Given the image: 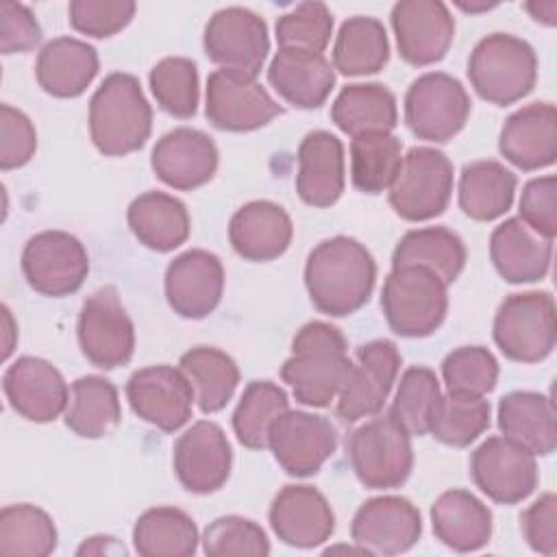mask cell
I'll return each instance as SVG.
<instances>
[{"instance_id": "cell-52", "label": "cell", "mask_w": 557, "mask_h": 557, "mask_svg": "<svg viewBox=\"0 0 557 557\" xmlns=\"http://www.w3.org/2000/svg\"><path fill=\"white\" fill-rule=\"evenodd\" d=\"M37 150V133L26 113L11 104L0 107V168L26 165Z\"/></svg>"}, {"instance_id": "cell-33", "label": "cell", "mask_w": 557, "mask_h": 557, "mask_svg": "<svg viewBox=\"0 0 557 557\" xmlns=\"http://www.w3.org/2000/svg\"><path fill=\"white\" fill-rule=\"evenodd\" d=\"M133 235L150 250L170 252L187 242L191 220L187 207L165 191H144L126 209Z\"/></svg>"}, {"instance_id": "cell-42", "label": "cell", "mask_w": 557, "mask_h": 557, "mask_svg": "<svg viewBox=\"0 0 557 557\" xmlns=\"http://www.w3.org/2000/svg\"><path fill=\"white\" fill-rule=\"evenodd\" d=\"M403 161V144L392 133H363L350 139V181L363 194L389 189Z\"/></svg>"}, {"instance_id": "cell-6", "label": "cell", "mask_w": 557, "mask_h": 557, "mask_svg": "<svg viewBox=\"0 0 557 557\" xmlns=\"http://www.w3.org/2000/svg\"><path fill=\"white\" fill-rule=\"evenodd\" d=\"M355 476L370 490L400 487L413 468L411 435L389 416L376 413L357 426L346 444Z\"/></svg>"}, {"instance_id": "cell-7", "label": "cell", "mask_w": 557, "mask_h": 557, "mask_svg": "<svg viewBox=\"0 0 557 557\" xmlns=\"http://www.w3.org/2000/svg\"><path fill=\"white\" fill-rule=\"evenodd\" d=\"M492 337L498 350L518 363L544 361L557 342L555 300L548 292L509 294L494 315Z\"/></svg>"}, {"instance_id": "cell-46", "label": "cell", "mask_w": 557, "mask_h": 557, "mask_svg": "<svg viewBox=\"0 0 557 557\" xmlns=\"http://www.w3.org/2000/svg\"><path fill=\"white\" fill-rule=\"evenodd\" d=\"M157 104L172 117L187 120L196 113L200 100L198 65L187 57L161 59L148 76Z\"/></svg>"}, {"instance_id": "cell-3", "label": "cell", "mask_w": 557, "mask_h": 557, "mask_svg": "<svg viewBox=\"0 0 557 557\" xmlns=\"http://www.w3.org/2000/svg\"><path fill=\"white\" fill-rule=\"evenodd\" d=\"M152 131V109L139 81L126 72H111L89 100V135L104 157L139 150Z\"/></svg>"}, {"instance_id": "cell-57", "label": "cell", "mask_w": 557, "mask_h": 557, "mask_svg": "<svg viewBox=\"0 0 557 557\" xmlns=\"http://www.w3.org/2000/svg\"><path fill=\"white\" fill-rule=\"evenodd\" d=\"M2 318H4V350H2V357L9 359L11 350H13V335H15V329H13V318H11V311L7 305H2Z\"/></svg>"}, {"instance_id": "cell-21", "label": "cell", "mask_w": 557, "mask_h": 557, "mask_svg": "<svg viewBox=\"0 0 557 557\" xmlns=\"http://www.w3.org/2000/svg\"><path fill=\"white\" fill-rule=\"evenodd\" d=\"M163 289L174 313L187 320H202L222 300L224 265L209 250H185L168 263Z\"/></svg>"}, {"instance_id": "cell-19", "label": "cell", "mask_w": 557, "mask_h": 557, "mask_svg": "<svg viewBox=\"0 0 557 557\" xmlns=\"http://www.w3.org/2000/svg\"><path fill=\"white\" fill-rule=\"evenodd\" d=\"M422 518L403 496H374L352 516L350 537L366 555H400L418 544Z\"/></svg>"}, {"instance_id": "cell-15", "label": "cell", "mask_w": 557, "mask_h": 557, "mask_svg": "<svg viewBox=\"0 0 557 557\" xmlns=\"http://www.w3.org/2000/svg\"><path fill=\"white\" fill-rule=\"evenodd\" d=\"M470 476L490 500L516 505L535 492L540 470L533 453L503 435H492L472 450Z\"/></svg>"}, {"instance_id": "cell-34", "label": "cell", "mask_w": 557, "mask_h": 557, "mask_svg": "<svg viewBox=\"0 0 557 557\" xmlns=\"http://www.w3.org/2000/svg\"><path fill=\"white\" fill-rule=\"evenodd\" d=\"M518 178L494 159L466 163L459 174V209L476 222H492L511 209Z\"/></svg>"}, {"instance_id": "cell-22", "label": "cell", "mask_w": 557, "mask_h": 557, "mask_svg": "<svg viewBox=\"0 0 557 557\" xmlns=\"http://www.w3.org/2000/svg\"><path fill=\"white\" fill-rule=\"evenodd\" d=\"M11 409L28 422H52L65 413L70 389L63 374L41 357H17L2 376Z\"/></svg>"}, {"instance_id": "cell-51", "label": "cell", "mask_w": 557, "mask_h": 557, "mask_svg": "<svg viewBox=\"0 0 557 557\" xmlns=\"http://www.w3.org/2000/svg\"><path fill=\"white\" fill-rule=\"evenodd\" d=\"M520 220L535 233L555 239L557 235V178L555 174L531 178L520 194Z\"/></svg>"}, {"instance_id": "cell-10", "label": "cell", "mask_w": 557, "mask_h": 557, "mask_svg": "<svg viewBox=\"0 0 557 557\" xmlns=\"http://www.w3.org/2000/svg\"><path fill=\"white\" fill-rule=\"evenodd\" d=\"M400 363L403 357L392 339H372L361 344L335 396V416L344 422H357L381 413L396 383Z\"/></svg>"}, {"instance_id": "cell-25", "label": "cell", "mask_w": 557, "mask_h": 557, "mask_svg": "<svg viewBox=\"0 0 557 557\" xmlns=\"http://www.w3.org/2000/svg\"><path fill=\"white\" fill-rule=\"evenodd\" d=\"M498 152L518 170L535 172L557 159V109L531 102L513 111L498 135Z\"/></svg>"}, {"instance_id": "cell-32", "label": "cell", "mask_w": 557, "mask_h": 557, "mask_svg": "<svg viewBox=\"0 0 557 557\" xmlns=\"http://www.w3.org/2000/svg\"><path fill=\"white\" fill-rule=\"evenodd\" d=\"M435 537L457 550H481L492 537V511L468 490H446L431 507Z\"/></svg>"}, {"instance_id": "cell-36", "label": "cell", "mask_w": 557, "mask_h": 557, "mask_svg": "<svg viewBox=\"0 0 557 557\" xmlns=\"http://www.w3.org/2000/svg\"><path fill=\"white\" fill-rule=\"evenodd\" d=\"M463 239L446 226H424L407 231L392 255V268L422 265L435 272L446 285L455 283L466 265Z\"/></svg>"}, {"instance_id": "cell-53", "label": "cell", "mask_w": 557, "mask_h": 557, "mask_svg": "<svg viewBox=\"0 0 557 557\" xmlns=\"http://www.w3.org/2000/svg\"><path fill=\"white\" fill-rule=\"evenodd\" d=\"M41 41V26L35 13L13 0L0 2V50L2 54L28 52Z\"/></svg>"}, {"instance_id": "cell-39", "label": "cell", "mask_w": 557, "mask_h": 557, "mask_svg": "<svg viewBox=\"0 0 557 557\" xmlns=\"http://www.w3.org/2000/svg\"><path fill=\"white\" fill-rule=\"evenodd\" d=\"M181 372L187 376L202 413L226 407L239 383V368L231 355L215 346H196L181 355Z\"/></svg>"}, {"instance_id": "cell-43", "label": "cell", "mask_w": 557, "mask_h": 557, "mask_svg": "<svg viewBox=\"0 0 557 557\" xmlns=\"http://www.w3.org/2000/svg\"><path fill=\"white\" fill-rule=\"evenodd\" d=\"M57 527L52 518L28 503L7 505L0 511V555L46 557L57 548Z\"/></svg>"}, {"instance_id": "cell-30", "label": "cell", "mask_w": 557, "mask_h": 557, "mask_svg": "<svg viewBox=\"0 0 557 557\" xmlns=\"http://www.w3.org/2000/svg\"><path fill=\"white\" fill-rule=\"evenodd\" d=\"M496 422L503 437L533 455L546 457L557 448V413L553 398L540 392H509L498 400Z\"/></svg>"}, {"instance_id": "cell-11", "label": "cell", "mask_w": 557, "mask_h": 557, "mask_svg": "<svg viewBox=\"0 0 557 557\" xmlns=\"http://www.w3.org/2000/svg\"><path fill=\"white\" fill-rule=\"evenodd\" d=\"M76 335L83 357L96 368L113 370L131 361L135 326L115 287H100L83 302Z\"/></svg>"}, {"instance_id": "cell-55", "label": "cell", "mask_w": 557, "mask_h": 557, "mask_svg": "<svg viewBox=\"0 0 557 557\" xmlns=\"http://www.w3.org/2000/svg\"><path fill=\"white\" fill-rule=\"evenodd\" d=\"M109 553H126L122 544H117L115 537L111 535H91L87 537L78 548H76V555H109Z\"/></svg>"}, {"instance_id": "cell-58", "label": "cell", "mask_w": 557, "mask_h": 557, "mask_svg": "<svg viewBox=\"0 0 557 557\" xmlns=\"http://www.w3.org/2000/svg\"><path fill=\"white\" fill-rule=\"evenodd\" d=\"M455 4H457V7L461 9V11H466V13H479V11H490V9H494V7H496V4H490V2H481V4H472V2H470V4H466L463 0H457Z\"/></svg>"}, {"instance_id": "cell-26", "label": "cell", "mask_w": 557, "mask_h": 557, "mask_svg": "<svg viewBox=\"0 0 557 557\" xmlns=\"http://www.w3.org/2000/svg\"><path fill=\"white\" fill-rule=\"evenodd\" d=\"M268 81L285 102L318 109L333 91L335 67L320 52L278 48L268 65Z\"/></svg>"}, {"instance_id": "cell-28", "label": "cell", "mask_w": 557, "mask_h": 557, "mask_svg": "<svg viewBox=\"0 0 557 557\" xmlns=\"http://www.w3.org/2000/svg\"><path fill=\"white\" fill-rule=\"evenodd\" d=\"M346 185L344 146L329 131H311L298 146L296 191L302 202L324 209L339 200Z\"/></svg>"}, {"instance_id": "cell-54", "label": "cell", "mask_w": 557, "mask_h": 557, "mask_svg": "<svg viewBox=\"0 0 557 557\" xmlns=\"http://www.w3.org/2000/svg\"><path fill=\"white\" fill-rule=\"evenodd\" d=\"M520 529L531 550L553 557L557 553V496L542 494L520 516Z\"/></svg>"}, {"instance_id": "cell-2", "label": "cell", "mask_w": 557, "mask_h": 557, "mask_svg": "<svg viewBox=\"0 0 557 557\" xmlns=\"http://www.w3.org/2000/svg\"><path fill=\"white\" fill-rule=\"evenodd\" d=\"M350 363L344 333L331 322L311 320L296 331L281 379L298 403L322 409L335 400Z\"/></svg>"}, {"instance_id": "cell-20", "label": "cell", "mask_w": 557, "mask_h": 557, "mask_svg": "<svg viewBox=\"0 0 557 557\" xmlns=\"http://www.w3.org/2000/svg\"><path fill=\"white\" fill-rule=\"evenodd\" d=\"M398 54L409 65H431L446 57L455 39V20L440 0H400L392 7Z\"/></svg>"}, {"instance_id": "cell-37", "label": "cell", "mask_w": 557, "mask_h": 557, "mask_svg": "<svg viewBox=\"0 0 557 557\" xmlns=\"http://www.w3.org/2000/svg\"><path fill=\"white\" fill-rule=\"evenodd\" d=\"M65 426L85 440L109 435L122 420V407L115 385L98 374L81 376L70 387V400L63 413Z\"/></svg>"}, {"instance_id": "cell-38", "label": "cell", "mask_w": 557, "mask_h": 557, "mask_svg": "<svg viewBox=\"0 0 557 557\" xmlns=\"http://www.w3.org/2000/svg\"><path fill=\"white\" fill-rule=\"evenodd\" d=\"M198 542L194 518L170 505L146 509L133 527V546L141 557H191Z\"/></svg>"}, {"instance_id": "cell-8", "label": "cell", "mask_w": 557, "mask_h": 557, "mask_svg": "<svg viewBox=\"0 0 557 557\" xmlns=\"http://www.w3.org/2000/svg\"><path fill=\"white\" fill-rule=\"evenodd\" d=\"M453 163L431 146L411 148L387 189L396 215L407 222H424L442 215L453 196Z\"/></svg>"}, {"instance_id": "cell-14", "label": "cell", "mask_w": 557, "mask_h": 557, "mask_svg": "<svg viewBox=\"0 0 557 557\" xmlns=\"http://www.w3.org/2000/svg\"><path fill=\"white\" fill-rule=\"evenodd\" d=\"M202 48L209 61L222 70H235L257 78L270 52L268 26L250 9L224 7L209 17Z\"/></svg>"}, {"instance_id": "cell-13", "label": "cell", "mask_w": 557, "mask_h": 557, "mask_svg": "<svg viewBox=\"0 0 557 557\" xmlns=\"http://www.w3.org/2000/svg\"><path fill=\"white\" fill-rule=\"evenodd\" d=\"M281 113L283 107L255 76L235 70H215L209 74L205 115L215 128L248 133L270 124Z\"/></svg>"}, {"instance_id": "cell-24", "label": "cell", "mask_w": 557, "mask_h": 557, "mask_svg": "<svg viewBox=\"0 0 557 557\" xmlns=\"http://www.w3.org/2000/svg\"><path fill=\"white\" fill-rule=\"evenodd\" d=\"M274 535L294 548H315L335 531V513L326 496L311 485H285L268 511Z\"/></svg>"}, {"instance_id": "cell-45", "label": "cell", "mask_w": 557, "mask_h": 557, "mask_svg": "<svg viewBox=\"0 0 557 557\" xmlns=\"http://www.w3.org/2000/svg\"><path fill=\"white\" fill-rule=\"evenodd\" d=\"M440 381L426 366H411L403 372L389 405V416L409 433L426 435L433 409L440 400Z\"/></svg>"}, {"instance_id": "cell-41", "label": "cell", "mask_w": 557, "mask_h": 557, "mask_svg": "<svg viewBox=\"0 0 557 557\" xmlns=\"http://www.w3.org/2000/svg\"><path fill=\"white\" fill-rule=\"evenodd\" d=\"M289 409L287 394L272 381H250L233 411V431L242 446L250 450L268 448L272 424Z\"/></svg>"}, {"instance_id": "cell-44", "label": "cell", "mask_w": 557, "mask_h": 557, "mask_svg": "<svg viewBox=\"0 0 557 557\" xmlns=\"http://www.w3.org/2000/svg\"><path fill=\"white\" fill-rule=\"evenodd\" d=\"M490 413L485 396L448 392L440 396L433 409L429 433L446 446L466 448L490 426Z\"/></svg>"}, {"instance_id": "cell-16", "label": "cell", "mask_w": 557, "mask_h": 557, "mask_svg": "<svg viewBox=\"0 0 557 557\" xmlns=\"http://www.w3.org/2000/svg\"><path fill=\"white\" fill-rule=\"evenodd\" d=\"M268 448L278 466L296 479H307L333 457L337 431L329 418L311 411L287 409L270 429Z\"/></svg>"}, {"instance_id": "cell-4", "label": "cell", "mask_w": 557, "mask_h": 557, "mask_svg": "<svg viewBox=\"0 0 557 557\" xmlns=\"http://www.w3.org/2000/svg\"><path fill=\"white\" fill-rule=\"evenodd\" d=\"M472 89L496 107H507L531 94L537 81V57L529 41L492 33L476 41L468 59Z\"/></svg>"}, {"instance_id": "cell-47", "label": "cell", "mask_w": 557, "mask_h": 557, "mask_svg": "<svg viewBox=\"0 0 557 557\" xmlns=\"http://www.w3.org/2000/svg\"><path fill=\"white\" fill-rule=\"evenodd\" d=\"M202 550L209 557H265L270 555V540L265 531L242 516H220L202 531Z\"/></svg>"}, {"instance_id": "cell-18", "label": "cell", "mask_w": 557, "mask_h": 557, "mask_svg": "<svg viewBox=\"0 0 557 557\" xmlns=\"http://www.w3.org/2000/svg\"><path fill=\"white\" fill-rule=\"evenodd\" d=\"M233 450L220 424L194 422L172 450V468L178 483L191 494H213L231 476Z\"/></svg>"}, {"instance_id": "cell-49", "label": "cell", "mask_w": 557, "mask_h": 557, "mask_svg": "<svg viewBox=\"0 0 557 557\" xmlns=\"http://www.w3.org/2000/svg\"><path fill=\"white\" fill-rule=\"evenodd\" d=\"M442 379L448 392L485 396L496 387L498 361L485 346H459L444 357Z\"/></svg>"}, {"instance_id": "cell-1", "label": "cell", "mask_w": 557, "mask_h": 557, "mask_svg": "<svg viewBox=\"0 0 557 557\" xmlns=\"http://www.w3.org/2000/svg\"><path fill=\"white\" fill-rule=\"evenodd\" d=\"M376 263L370 250L346 235L320 242L305 263V287L313 307L331 318L359 311L372 296Z\"/></svg>"}, {"instance_id": "cell-29", "label": "cell", "mask_w": 557, "mask_h": 557, "mask_svg": "<svg viewBox=\"0 0 557 557\" xmlns=\"http://www.w3.org/2000/svg\"><path fill=\"white\" fill-rule=\"evenodd\" d=\"M292 237V218L272 200L246 202L228 222V242L248 261L278 259L289 248Z\"/></svg>"}, {"instance_id": "cell-17", "label": "cell", "mask_w": 557, "mask_h": 557, "mask_svg": "<svg viewBox=\"0 0 557 557\" xmlns=\"http://www.w3.org/2000/svg\"><path fill=\"white\" fill-rule=\"evenodd\" d=\"M126 400L137 418L163 433L183 429L196 403L187 376L168 363L135 370L126 381Z\"/></svg>"}, {"instance_id": "cell-9", "label": "cell", "mask_w": 557, "mask_h": 557, "mask_svg": "<svg viewBox=\"0 0 557 557\" xmlns=\"http://www.w3.org/2000/svg\"><path fill=\"white\" fill-rule=\"evenodd\" d=\"M470 96L461 81L446 72L418 76L405 94V124L424 141H450L470 117Z\"/></svg>"}, {"instance_id": "cell-23", "label": "cell", "mask_w": 557, "mask_h": 557, "mask_svg": "<svg viewBox=\"0 0 557 557\" xmlns=\"http://www.w3.org/2000/svg\"><path fill=\"white\" fill-rule=\"evenodd\" d=\"M215 141L189 126H178L161 135L150 152V168L154 176L172 189L191 191L207 185L218 170Z\"/></svg>"}, {"instance_id": "cell-27", "label": "cell", "mask_w": 557, "mask_h": 557, "mask_svg": "<svg viewBox=\"0 0 557 557\" xmlns=\"http://www.w3.org/2000/svg\"><path fill=\"white\" fill-rule=\"evenodd\" d=\"M490 259L503 281L535 283L548 274L553 239L535 233L520 218H507L490 235Z\"/></svg>"}, {"instance_id": "cell-35", "label": "cell", "mask_w": 557, "mask_h": 557, "mask_svg": "<svg viewBox=\"0 0 557 557\" xmlns=\"http://www.w3.org/2000/svg\"><path fill=\"white\" fill-rule=\"evenodd\" d=\"M331 120L350 137L363 133H392L398 124L396 96L381 83L346 85L333 100Z\"/></svg>"}, {"instance_id": "cell-48", "label": "cell", "mask_w": 557, "mask_h": 557, "mask_svg": "<svg viewBox=\"0 0 557 557\" xmlns=\"http://www.w3.org/2000/svg\"><path fill=\"white\" fill-rule=\"evenodd\" d=\"M278 48L324 52L333 35V13L324 2H300L276 20Z\"/></svg>"}, {"instance_id": "cell-50", "label": "cell", "mask_w": 557, "mask_h": 557, "mask_svg": "<svg viewBox=\"0 0 557 557\" xmlns=\"http://www.w3.org/2000/svg\"><path fill=\"white\" fill-rule=\"evenodd\" d=\"M137 4L131 0H72L67 4L70 24L87 37H111L135 17Z\"/></svg>"}, {"instance_id": "cell-40", "label": "cell", "mask_w": 557, "mask_h": 557, "mask_svg": "<svg viewBox=\"0 0 557 557\" xmlns=\"http://www.w3.org/2000/svg\"><path fill=\"white\" fill-rule=\"evenodd\" d=\"M389 61L385 26L370 15L348 17L333 44V67L344 76H366L381 72Z\"/></svg>"}, {"instance_id": "cell-12", "label": "cell", "mask_w": 557, "mask_h": 557, "mask_svg": "<svg viewBox=\"0 0 557 557\" xmlns=\"http://www.w3.org/2000/svg\"><path fill=\"white\" fill-rule=\"evenodd\" d=\"M22 274L37 294L63 298L85 283L89 255L78 237L65 231H41L24 244Z\"/></svg>"}, {"instance_id": "cell-5", "label": "cell", "mask_w": 557, "mask_h": 557, "mask_svg": "<svg viewBox=\"0 0 557 557\" xmlns=\"http://www.w3.org/2000/svg\"><path fill=\"white\" fill-rule=\"evenodd\" d=\"M446 287L429 268H392L381 289V309L387 326L400 337L433 335L448 311Z\"/></svg>"}, {"instance_id": "cell-31", "label": "cell", "mask_w": 557, "mask_h": 557, "mask_svg": "<svg viewBox=\"0 0 557 557\" xmlns=\"http://www.w3.org/2000/svg\"><path fill=\"white\" fill-rule=\"evenodd\" d=\"M98 74V52L83 39L57 37L44 44L35 61L39 87L54 98L81 96Z\"/></svg>"}, {"instance_id": "cell-56", "label": "cell", "mask_w": 557, "mask_h": 557, "mask_svg": "<svg viewBox=\"0 0 557 557\" xmlns=\"http://www.w3.org/2000/svg\"><path fill=\"white\" fill-rule=\"evenodd\" d=\"M524 9L529 11V15L544 24V26H555L557 22V2L555 0H533V2H527Z\"/></svg>"}]
</instances>
